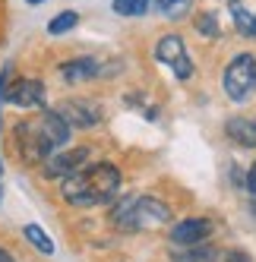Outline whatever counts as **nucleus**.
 <instances>
[{"instance_id":"f257e3e1","label":"nucleus","mask_w":256,"mask_h":262,"mask_svg":"<svg viewBox=\"0 0 256 262\" xmlns=\"http://www.w3.org/2000/svg\"><path fill=\"white\" fill-rule=\"evenodd\" d=\"M63 199L76 209H92V205H104L120 196V171L111 161H98L92 167H79L76 174L63 180Z\"/></svg>"},{"instance_id":"f03ea898","label":"nucleus","mask_w":256,"mask_h":262,"mask_svg":"<svg viewBox=\"0 0 256 262\" xmlns=\"http://www.w3.org/2000/svg\"><path fill=\"white\" fill-rule=\"evenodd\" d=\"M168 221H171V209L152 196L123 199L114 209V224L126 231H155V228H164Z\"/></svg>"},{"instance_id":"7ed1b4c3","label":"nucleus","mask_w":256,"mask_h":262,"mask_svg":"<svg viewBox=\"0 0 256 262\" xmlns=\"http://www.w3.org/2000/svg\"><path fill=\"white\" fill-rule=\"evenodd\" d=\"M225 95L234 104H244L256 95V60L250 54H241L234 57L225 70Z\"/></svg>"},{"instance_id":"20e7f679","label":"nucleus","mask_w":256,"mask_h":262,"mask_svg":"<svg viewBox=\"0 0 256 262\" xmlns=\"http://www.w3.org/2000/svg\"><path fill=\"white\" fill-rule=\"evenodd\" d=\"M16 148H19L23 161H29V164H41V161H48V155H54V145L45 136L38 117L23 120L19 126H16Z\"/></svg>"},{"instance_id":"39448f33","label":"nucleus","mask_w":256,"mask_h":262,"mask_svg":"<svg viewBox=\"0 0 256 262\" xmlns=\"http://www.w3.org/2000/svg\"><path fill=\"white\" fill-rule=\"evenodd\" d=\"M155 57H158V63L171 67L177 79H190L193 76V63L187 57V51H184L180 35H164V38L158 41V48H155Z\"/></svg>"},{"instance_id":"423d86ee","label":"nucleus","mask_w":256,"mask_h":262,"mask_svg":"<svg viewBox=\"0 0 256 262\" xmlns=\"http://www.w3.org/2000/svg\"><path fill=\"white\" fill-rule=\"evenodd\" d=\"M57 114L70 123V126H79V129H89L101 120V107L95 101H86V98H70L57 107Z\"/></svg>"},{"instance_id":"0eeeda50","label":"nucleus","mask_w":256,"mask_h":262,"mask_svg":"<svg viewBox=\"0 0 256 262\" xmlns=\"http://www.w3.org/2000/svg\"><path fill=\"white\" fill-rule=\"evenodd\" d=\"M45 85L38 79H16L7 92H4V98L16 107H41L45 104Z\"/></svg>"},{"instance_id":"6e6552de","label":"nucleus","mask_w":256,"mask_h":262,"mask_svg":"<svg viewBox=\"0 0 256 262\" xmlns=\"http://www.w3.org/2000/svg\"><path fill=\"white\" fill-rule=\"evenodd\" d=\"M86 158H89L86 148H70V152H60V155H48L45 174L48 177H70L86 164Z\"/></svg>"},{"instance_id":"1a4fd4ad","label":"nucleus","mask_w":256,"mask_h":262,"mask_svg":"<svg viewBox=\"0 0 256 262\" xmlns=\"http://www.w3.org/2000/svg\"><path fill=\"white\" fill-rule=\"evenodd\" d=\"M209 234H212V224L206 218H187V221L174 224L171 240L177 243V247H199Z\"/></svg>"},{"instance_id":"9d476101","label":"nucleus","mask_w":256,"mask_h":262,"mask_svg":"<svg viewBox=\"0 0 256 262\" xmlns=\"http://www.w3.org/2000/svg\"><path fill=\"white\" fill-rule=\"evenodd\" d=\"M98 73H101V67H98L95 57H76V60H70V63L60 67V76L67 82H86V79L98 76Z\"/></svg>"},{"instance_id":"9b49d317","label":"nucleus","mask_w":256,"mask_h":262,"mask_svg":"<svg viewBox=\"0 0 256 262\" xmlns=\"http://www.w3.org/2000/svg\"><path fill=\"white\" fill-rule=\"evenodd\" d=\"M225 129H228V139H234L237 145H247V148L256 145V120L253 117H231Z\"/></svg>"},{"instance_id":"f8f14e48","label":"nucleus","mask_w":256,"mask_h":262,"mask_svg":"<svg viewBox=\"0 0 256 262\" xmlns=\"http://www.w3.org/2000/svg\"><path fill=\"white\" fill-rule=\"evenodd\" d=\"M231 13H234V26L241 29L247 38H256V16L241 7V0H231Z\"/></svg>"},{"instance_id":"ddd939ff","label":"nucleus","mask_w":256,"mask_h":262,"mask_svg":"<svg viewBox=\"0 0 256 262\" xmlns=\"http://www.w3.org/2000/svg\"><path fill=\"white\" fill-rule=\"evenodd\" d=\"M26 240L32 243L35 250H41L45 256H51V253H54V243H51V237H48V234L38 228V224H29V228H26Z\"/></svg>"},{"instance_id":"4468645a","label":"nucleus","mask_w":256,"mask_h":262,"mask_svg":"<svg viewBox=\"0 0 256 262\" xmlns=\"http://www.w3.org/2000/svg\"><path fill=\"white\" fill-rule=\"evenodd\" d=\"M76 23H79V16L73 13V10H67V13L54 16V19L48 23V32H51V35H63V32H70V29H76Z\"/></svg>"},{"instance_id":"2eb2a0df","label":"nucleus","mask_w":256,"mask_h":262,"mask_svg":"<svg viewBox=\"0 0 256 262\" xmlns=\"http://www.w3.org/2000/svg\"><path fill=\"white\" fill-rule=\"evenodd\" d=\"M114 13L117 16H145L149 10V0H114Z\"/></svg>"},{"instance_id":"dca6fc26","label":"nucleus","mask_w":256,"mask_h":262,"mask_svg":"<svg viewBox=\"0 0 256 262\" xmlns=\"http://www.w3.org/2000/svg\"><path fill=\"white\" fill-rule=\"evenodd\" d=\"M196 29L206 35V38H222V26H218V19H215V13H203L196 19Z\"/></svg>"},{"instance_id":"f3484780","label":"nucleus","mask_w":256,"mask_h":262,"mask_svg":"<svg viewBox=\"0 0 256 262\" xmlns=\"http://www.w3.org/2000/svg\"><path fill=\"white\" fill-rule=\"evenodd\" d=\"M190 4L193 0H158V10L164 16H171V19H180V16L190 10Z\"/></svg>"},{"instance_id":"a211bd4d","label":"nucleus","mask_w":256,"mask_h":262,"mask_svg":"<svg viewBox=\"0 0 256 262\" xmlns=\"http://www.w3.org/2000/svg\"><path fill=\"white\" fill-rule=\"evenodd\" d=\"M174 259H177V262H212L215 253H212V250H193V253H177Z\"/></svg>"},{"instance_id":"6ab92c4d","label":"nucleus","mask_w":256,"mask_h":262,"mask_svg":"<svg viewBox=\"0 0 256 262\" xmlns=\"http://www.w3.org/2000/svg\"><path fill=\"white\" fill-rule=\"evenodd\" d=\"M247 190H250V193H256V164L250 167V174H247Z\"/></svg>"},{"instance_id":"aec40b11","label":"nucleus","mask_w":256,"mask_h":262,"mask_svg":"<svg viewBox=\"0 0 256 262\" xmlns=\"http://www.w3.org/2000/svg\"><path fill=\"white\" fill-rule=\"evenodd\" d=\"M7 79H10V70L0 73V101H4V92H7Z\"/></svg>"},{"instance_id":"412c9836","label":"nucleus","mask_w":256,"mask_h":262,"mask_svg":"<svg viewBox=\"0 0 256 262\" xmlns=\"http://www.w3.org/2000/svg\"><path fill=\"white\" fill-rule=\"evenodd\" d=\"M225 262H250V259H247L244 253H228V256H225Z\"/></svg>"},{"instance_id":"4be33fe9","label":"nucleus","mask_w":256,"mask_h":262,"mask_svg":"<svg viewBox=\"0 0 256 262\" xmlns=\"http://www.w3.org/2000/svg\"><path fill=\"white\" fill-rule=\"evenodd\" d=\"M0 262H13V256H10L7 250H0Z\"/></svg>"},{"instance_id":"5701e85b","label":"nucleus","mask_w":256,"mask_h":262,"mask_svg":"<svg viewBox=\"0 0 256 262\" xmlns=\"http://www.w3.org/2000/svg\"><path fill=\"white\" fill-rule=\"evenodd\" d=\"M26 4H45V0H26Z\"/></svg>"},{"instance_id":"b1692460","label":"nucleus","mask_w":256,"mask_h":262,"mask_svg":"<svg viewBox=\"0 0 256 262\" xmlns=\"http://www.w3.org/2000/svg\"><path fill=\"white\" fill-rule=\"evenodd\" d=\"M0 171H4V167H0Z\"/></svg>"}]
</instances>
